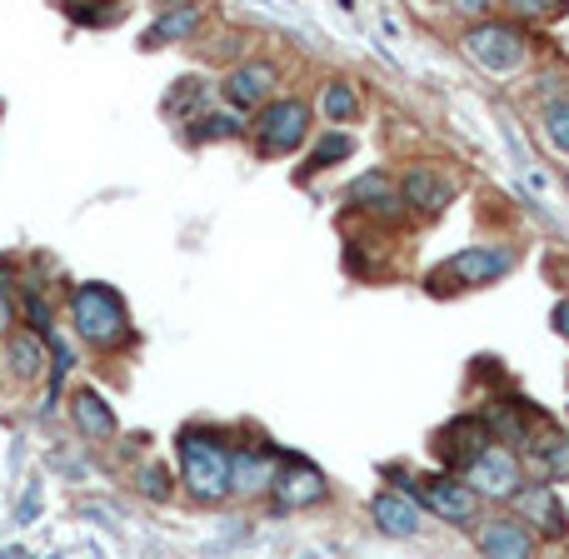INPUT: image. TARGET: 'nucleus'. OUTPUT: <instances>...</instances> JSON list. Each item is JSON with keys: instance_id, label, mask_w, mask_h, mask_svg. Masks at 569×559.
Segmentation results:
<instances>
[{"instance_id": "obj_25", "label": "nucleus", "mask_w": 569, "mask_h": 559, "mask_svg": "<svg viewBox=\"0 0 569 559\" xmlns=\"http://www.w3.org/2000/svg\"><path fill=\"white\" fill-rule=\"evenodd\" d=\"M190 136L196 140H230V136H240V120L236 116H200Z\"/></svg>"}, {"instance_id": "obj_30", "label": "nucleus", "mask_w": 569, "mask_h": 559, "mask_svg": "<svg viewBox=\"0 0 569 559\" xmlns=\"http://www.w3.org/2000/svg\"><path fill=\"white\" fill-rule=\"evenodd\" d=\"M0 559H30L26 550H20V545H16V550H0Z\"/></svg>"}, {"instance_id": "obj_21", "label": "nucleus", "mask_w": 569, "mask_h": 559, "mask_svg": "<svg viewBox=\"0 0 569 559\" xmlns=\"http://www.w3.org/2000/svg\"><path fill=\"white\" fill-rule=\"evenodd\" d=\"M320 106H325V116H330V120H350L355 110H360V100H355V90L345 86V80H330V86H325V96H320Z\"/></svg>"}, {"instance_id": "obj_10", "label": "nucleus", "mask_w": 569, "mask_h": 559, "mask_svg": "<svg viewBox=\"0 0 569 559\" xmlns=\"http://www.w3.org/2000/svg\"><path fill=\"white\" fill-rule=\"evenodd\" d=\"M510 266H515L510 250H500V246H470V250H460V256H455L435 280L450 276V280H460V285H490V280H500Z\"/></svg>"}, {"instance_id": "obj_18", "label": "nucleus", "mask_w": 569, "mask_h": 559, "mask_svg": "<svg viewBox=\"0 0 569 559\" xmlns=\"http://www.w3.org/2000/svg\"><path fill=\"white\" fill-rule=\"evenodd\" d=\"M350 200H355V206H365V210H375V216H385V220H395V216H400V206H405L400 190H395L390 176H380V170L350 180Z\"/></svg>"}, {"instance_id": "obj_29", "label": "nucleus", "mask_w": 569, "mask_h": 559, "mask_svg": "<svg viewBox=\"0 0 569 559\" xmlns=\"http://www.w3.org/2000/svg\"><path fill=\"white\" fill-rule=\"evenodd\" d=\"M10 315H16V305H10V295L0 290V330H6V325H10Z\"/></svg>"}, {"instance_id": "obj_15", "label": "nucleus", "mask_w": 569, "mask_h": 559, "mask_svg": "<svg viewBox=\"0 0 569 559\" xmlns=\"http://www.w3.org/2000/svg\"><path fill=\"white\" fill-rule=\"evenodd\" d=\"M400 200L405 206H415L420 216H440V210L455 200V186L445 176H435V170H410L405 186H400Z\"/></svg>"}, {"instance_id": "obj_20", "label": "nucleus", "mask_w": 569, "mask_h": 559, "mask_svg": "<svg viewBox=\"0 0 569 559\" xmlns=\"http://www.w3.org/2000/svg\"><path fill=\"white\" fill-rule=\"evenodd\" d=\"M196 26H200V10H196V6L166 10V16H160L156 26L146 30V46H166V40H180V36H190Z\"/></svg>"}, {"instance_id": "obj_1", "label": "nucleus", "mask_w": 569, "mask_h": 559, "mask_svg": "<svg viewBox=\"0 0 569 559\" xmlns=\"http://www.w3.org/2000/svg\"><path fill=\"white\" fill-rule=\"evenodd\" d=\"M180 480L206 505L230 495V445L216 430H186L180 435Z\"/></svg>"}, {"instance_id": "obj_11", "label": "nucleus", "mask_w": 569, "mask_h": 559, "mask_svg": "<svg viewBox=\"0 0 569 559\" xmlns=\"http://www.w3.org/2000/svg\"><path fill=\"white\" fill-rule=\"evenodd\" d=\"M480 555L485 559H535V530L515 515L505 520H490L480 530Z\"/></svg>"}, {"instance_id": "obj_6", "label": "nucleus", "mask_w": 569, "mask_h": 559, "mask_svg": "<svg viewBox=\"0 0 569 559\" xmlns=\"http://www.w3.org/2000/svg\"><path fill=\"white\" fill-rule=\"evenodd\" d=\"M460 480L470 485L475 495H485V500H515V495L525 490L520 460H515L510 450H500V445H490V450H485L480 460H475L470 470L460 475Z\"/></svg>"}, {"instance_id": "obj_2", "label": "nucleus", "mask_w": 569, "mask_h": 559, "mask_svg": "<svg viewBox=\"0 0 569 559\" xmlns=\"http://www.w3.org/2000/svg\"><path fill=\"white\" fill-rule=\"evenodd\" d=\"M70 320H76V330L86 335L90 345H100V350H116V345L130 340L126 300H120L110 285H100V280L76 285V295H70Z\"/></svg>"}, {"instance_id": "obj_17", "label": "nucleus", "mask_w": 569, "mask_h": 559, "mask_svg": "<svg viewBox=\"0 0 569 559\" xmlns=\"http://www.w3.org/2000/svg\"><path fill=\"white\" fill-rule=\"evenodd\" d=\"M70 415H76V430L86 435V440H110V435H116V410H110L106 395H96V390H80L76 400H70Z\"/></svg>"}, {"instance_id": "obj_28", "label": "nucleus", "mask_w": 569, "mask_h": 559, "mask_svg": "<svg viewBox=\"0 0 569 559\" xmlns=\"http://www.w3.org/2000/svg\"><path fill=\"white\" fill-rule=\"evenodd\" d=\"M550 325H555V330H560L565 340H569V300H560V305H555V320H550Z\"/></svg>"}, {"instance_id": "obj_12", "label": "nucleus", "mask_w": 569, "mask_h": 559, "mask_svg": "<svg viewBox=\"0 0 569 559\" xmlns=\"http://www.w3.org/2000/svg\"><path fill=\"white\" fill-rule=\"evenodd\" d=\"M280 70L270 66V60H250V66L230 70L226 80V100L240 110H256V106H270V90H276Z\"/></svg>"}, {"instance_id": "obj_22", "label": "nucleus", "mask_w": 569, "mask_h": 559, "mask_svg": "<svg viewBox=\"0 0 569 559\" xmlns=\"http://www.w3.org/2000/svg\"><path fill=\"white\" fill-rule=\"evenodd\" d=\"M545 136H550L555 150L569 156V100H550V106H545Z\"/></svg>"}, {"instance_id": "obj_27", "label": "nucleus", "mask_w": 569, "mask_h": 559, "mask_svg": "<svg viewBox=\"0 0 569 559\" xmlns=\"http://www.w3.org/2000/svg\"><path fill=\"white\" fill-rule=\"evenodd\" d=\"M36 515H40V485H30L26 500H20V510H16V525H30Z\"/></svg>"}, {"instance_id": "obj_16", "label": "nucleus", "mask_w": 569, "mask_h": 559, "mask_svg": "<svg viewBox=\"0 0 569 559\" xmlns=\"http://www.w3.org/2000/svg\"><path fill=\"white\" fill-rule=\"evenodd\" d=\"M525 455H530V465L545 475V480H569V435H560L550 425V430H535L530 445H525Z\"/></svg>"}, {"instance_id": "obj_8", "label": "nucleus", "mask_w": 569, "mask_h": 559, "mask_svg": "<svg viewBox=\"0 0 569 559\" xmlns=\"http://www.w3.org/2000/svg\"><path fill=\"white\" fill-rule=\"evenodd\" d=\"M270 495H276L280 510H305V505H320L325 495H330V485H325V475L315 470V465H305L300 455H284V470L276 475Z\"/></svg>"}, {"instance_id": "obj_23", "label": "nucleus", "mask_w": 569, "mask_h": 559, "mask_svg": "<svg viewBox=\"0 0 569 559\" xmlns=\"http://www.w3.org/2000/svg\"><path fill=\"white\" fill-rule=\"evenodd\" d=\"M136 490L146 500H170V470L166 465H140L136 470Z\"/></svg>"}, {"instance_id": "obj_5", "label": "nucleus", "mask_w": 569, "mask_h": 559, "mask_svg": "<svg viewBox=\"0 0 569 559\" xmlns=\"http://www.w3.org/2000/svg\"><path fill=\"white\" fill-rule=\"evenodd\" d=\"M256 136L266 156H290L305 136H310V106L305 100H270L256 120Z\"/></svg>"}, {"instance_id": "obj_19", "label": "nucleus", "mask_w": 569, "mask_h": 559, "mask_svg": "<svg viewBox=\"0 0 569 559\" xmlns=\"http://www.w3.org/2000/svg\"><path fill=\"white\" fill-rule=\"evenodd\" d=\"M10 365H16L20 380H36V375L50 365V345L40 340L36 330H16L10 335Z\"/></svg>"}, {"instance_id": "obj_7", "label": "nucleus", "mask_w": 569, "mask_h": 559, "mask_svg": "<svg viewBox=\"0 0 569 559\" xmlns=\"http://www.w3.org/2000/svg\"><path fill=\"white\" fill-rule=\"evenodd\" d=\"M490 445H495L490 420H480V415H460V420H450V425L440 430L435 450H440V460L450 465V470H460V475H465L485 450H490Z\"/></svg>"}, {"instance_id": "obj_3", "label": "nucleus", "mask_w": 569, "mask_h": 559, "mask_svg": "<svg viewBox=\"0 0 569 559\" xmlns=\"http://www.w3.org/2000/svg\"><path fill=\"white\" fill-rule=\"evenodd\" d=\"M410 500L430 505V515H440L445 525H460V530H470L475 515H480V495L465 480H455V475H420V480H410Z\"/></svg>"}, {"instance_id": "obj_24", "label": "nucleus", "mask_w": 569, "mask_h": 559, "mask_svg": "<svg viewBox=\"0 0 569 559\" xmlns=\"http://www.w3.org/2000/svg\"><path fill=\"white\" fill-rule=\"evenodd\" d=\"M350 150H355V140H350V136H325L320 146L310 150V170H330L335 160H345Z\"/></svg>"}, {"instance_id": "obj_4", "label": "nucleus", "mask_w": 569, "mask_h": 559, "mask_svg": "<svg viewBox=\"0 0 569 559\" xmlns=\"http://www.w3.org/2000/svg\"><path fill=\"white\" fill-rule=\"evenodd\" d=\"M465 50H470V56L480 60L485 70H495V76H510V70H520L525 60H530V46H525V36L515 26H500V20H490V26H475L470 36H465Z\"/></svg>"}, {"instance_id": "obj_13", "label": "nucleus", "mask_w": 569, "mask_h": 559, "mask_svg": "<svg viewBox=\"0 0 569 559\" xmlns=\"http://www.w3.org/2000/svg\"><path fill=\"white\" fill-rule=\"evenodd\" d=\"M370 515L390 540H415V535H420V505H415L405 490H380L370 505Z\"/></svg>"}, {"instance_id": "obj_26", "label": "nucleus", "mask_w": 569, "mask_h": 559, "mask_svg": "<svg viewBox=\"0 0 569 559\" xmlns=\"http://www.w3.org/2000/svg\"><path fill=\"white\" fill-rule=\"evenodd\" d=\"M26 315H30V325H36V335L46 340V335H50V310L40 305V295H26Z\"/></svg>"}, {"instance_id": "obj_14", "label": "nucleus", "mask_w": 569, "mask_h": 559, "mask_svg": "<svg viewBox=\"0 0 569 559\" xmlns=\"http://www.w3.org/2000/svg\"><path fill=\"white\" fill-rule=\"evenodd\" d=\"M276 460H284V455H276V450H230V490H240V495L270 490V485H276Z\"/></svg>"}, {"instance_id": "obj_9", "label": "nucleus", "mask_w": 569, "mask_h": 559, "mask_svg": "<svg viewBox=\"0 0 569 559\" xmlns=\"http://www.w3.org/2000/svg\"><path fill=\"white\" fill-rule=\"evenodd\" d=\"M515 520H525V525H535L540 535H550V540H565L569 535V515H565V505L555 500V490L550 485H525L520 495H515Z\"/></svg>"}]
</instances>
